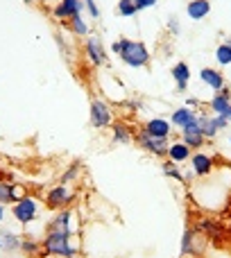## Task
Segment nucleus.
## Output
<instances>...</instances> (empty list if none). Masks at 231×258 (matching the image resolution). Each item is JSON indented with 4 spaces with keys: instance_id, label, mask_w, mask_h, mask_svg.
Segmentation results:
<instances>
[{
    "instance_id": "nucleus-9",
    "label": "nucleus",
    "mask_w": 231,
    "mask_h": 258,
    "mask_svg": "<svg viewBox=\"0 0 231 258\" xmlns=\"http://www.w3.org/2000/svg\"><path fill=\"white\" fill-rule=\"evenodd\" d=\"M45 231H66V233H75V213L71 209H62L52 215L48 224H45Z\"/></svg>"
},
{
    "instance_id": "nucleus-26",
    "label": "nucleus",
    "mask_w": 231,
    "mask_h": 258,
    "mask_svg": "<svg viewBox=\"0 0 231 258\" xmlns=\"http://www.w3.org/2000/svg\"><path fill=\"white\" fill-rule=\"evenodd\" d=\"M161 170H163L165 177H170V179H175V181L184 183V172L179 170V163H172L170 159H165L163 163H161Z\"/></svg>"
},
{
    "instance_id": "nucleus-19",
    "label": "nucleus",
    "mask_w": 231,
    "mask_h": 258,
    "mask_svg": "<svg viewBox=\"0 0 231 258\" xmlns=\"http://www.w3.org/2000/svg\"><path fill=\"white\" fill-rule=\"evenodd\" d=\"M191 154H193V150L186 143L175 141L168 145V156H165V159H170L172 163H186V161H191Z\"/></svg>"
},
{
    "instance_id": "nucleus-39",
    "label": "nucleus",
    "mask_w": 231,
    "mask_h": 258,
    "mask_svg": "<svg viewBox=\"0 0 231 258\" xmlns=\"http://www.w3.org/2000/svg\"><path fill=\"white\" fill-rule=\"evenodd\" d=\"M14 258H23V256H14Z\"/></svg>"
},
{
    "instance_id": "nucleus-6",
    "label": "nucleus",
    "mask_w": 231,
    "mask_h": 258,
    "mask_svg": "<svg viewBox=\"0 0 231 258\" xmlns=\"http://www.w3.org/2000/svg\"><path fill=\"white\" fill-rule=\"evenodd\" d=\"M73 188L68 186V183H57V186H52L48 192H45V209L50 211H62V209H68V204L73 202Z\"/></svg>"
},
{
    "instance_id": "nucleus-37",
    "label": "nucleus",
    "mask_w": 231,
    "mask_h": 258,
    "mask_svg": "<svg viewBox=\"0 0 231 258\" xmlns=\"http://www.w3.org/2000/svg\"><path fill=\"white\" fill-rule=\"evenodd\" d=\"M25 3H30V5H32V3H36V0H25Z\"/></svg>"
},
{
    "instance_id": "nucleus-36",
    "label": "nucleus",
    "mask_w": 231,
    "mask_h": 258,
    "mask_svg": "<svg viewBox=\"0 0 231 258\" xmlns=\"http://www.w3.org/2000/svg\"><path fill=\"white\" fill-rule=\"evenodd\" d=\"M5 215H7V206H3V204H0V222H3V220H5Z\"/></svg>"
},
{
    "instance_id": "nucleus-38",
    "label": "nucleus",
    "mask_w": 231,
    "mask_h": 258,
    "mask_svg": "<svg viewBox=\"0 0 231 258\" xmlns=\"http://www.w3.org/2000/svg\"><path fill=\"white\" fill-rule=\"evenodd\" d=\"M229 143H231V134H229Z\"/></svg>"
},
{
    "instance_id": "nucleus-25",
    "label": "nucleus",
    "mask_w": 231,
    "mask_h": 258,
    "mask_svg": "<svg viewBox=\"0 0 231 258\" xmlns=\"http://www.w3.org/2000/svg\"><path fill=\"white\" fill-rule=\"evenodd\" d=\"M0 249H3V251L21 249V236H16L14 231H3V233H0Z\"/></svg>"
},
{
    "instance_id": "nucleus-18",
    "label": "nucleus",
    "mask_w": 231,
    "mask_h": 258,
    "mask_svg": "<svg viewBox=\"0 0 231 258\" xmlns=\"http://www.w3.org/2000/svg\"><path fill=\"white\" fill-rule=\"evenodd\" d=\"M195 120H197V111H195V109H188V107L175 109L172 116H170V125H172V127H179V129L193 125Z\"/></svg>"
},
{
    "instance_id": "nucleus-4",
    "label": "nucleus",
    "mask_w": 231,
    "mask_h": 258,
    "mask_svg": "<svg viewBox=\"0 0 231 258\" xmlns=\"http://www.w3.org/2000/svg\"><path fill=\"white\" fill-rule=\"evenodd\" d=\"M134 141H136V145L141 147V150H145L147 154L156 156V159H165V156H168V145H170L168 138H154L147 132L138 129V132L134 134Z\"/></svg>"
},
{
    "instance_id": "nucleus-34",
    "label": "nucleus",
    "mask_w": 231,
    "mask_h": 258,
    "mask_svg": "<svg viewBox=\"0 0 231 258\" xmlns=\"http://www.w3.org/2000/svg\"><path fill=\"white\" fill-rule=\"evenodd\" d=\"M197 104H200V102H197L195 98H188V100H186V107H188V109H195Z\"/></svg>"
},
{
    "instance_id": "nucleus-11",
    "label": "nucleus",
    "mask_w": 231,
    "mask_h": 258,
    "mask_svg": "<svg viewBox=\"0 0 231 258\" xmlns=\"http://www.w3.org/2000/svg\"><path fill=\"white\" fill-rule=\"evenodd\" d=\"M209 107L215 116H222L231 122V91H229V86H224L222 91H218V93L211 98Z\"/></svg>"
},
{
    "instance_id": "nucleus-35",
    "label": "nucleus",
    "mask_w": 231,
    "mask_h": 258,
    "mask_svg": "<svg viewBox=\"0 0 231 258\" xmlns=\"http://www.w3.org/2000/svg\"><path fill=\"white\" fill-rule=\"evenodd\" d=\"M191 179H195V172H193V170H186V172H184V181H191Z\"/></svg>"
},
{
    "instance_id": "nucleus-23",
    "label": "nucleus",
    "mask_w": 231,
    "mask_h": 258,
    "mask_svg": "<svg viewBox=\"0 0 231 258\" xmlns=\"http://www.w3.org/2000/svg\"><path fill=\"white\" fill-rule=\"evenodd\" d=\"M66 25H68V30H71L75 36H80V39H86V36L91 34V27H89V23L84 21L82 14H77V16H73L71 21H66Z\"/></svg>"
},
{
    "instance_id": "nucleus-16",
    "label": "nucleus",
    "mask_w": 231,
    "mask_h": 258,
    "mask_svg": "<svg viewBox=\"0 0 231 258\" xmlns=\"http://www.w3.org/2000/svg\"><path fill=\"white\" fill-rule=\"evenodd\" d=\"M170 75H172L175 84H177V91L184 93L188 89V82H191V66L186 61H177L172 68H170Z\"/></svg>"
},
{
    "instance_id": "nucleus-14",
    "label": "nucleus",
    "mask_w": 231,
    "mask_h": 258,
    "mask_svg": "<svg viewBox=\"0 0 231 258\" xmlns=\"http://www.w3.org/2000/svg\"><path fill=\"white\" fill-rule=\"evenodd\" d=\"M182 141L186 143V145L191 147L193 152H197L200 147H204L206 138H204V134H202L200 125H197V120L193 122V125H188V127H184V129H182Z\"/></svg>"
},
{
    "instance_id": "nucleus-32",
    "label": "nucleus",
    "mask_w": 231,
    "mask_h": 258,
    "mask_svg": "<svg viewBox=\"0 0 231 258\" xmlns=\"http://www.w3.org/2000/svg\"><path fill=\"white\" fill-rule=\"evenodd\" d=\"M134 5H136V9L141 12V9H152L156 5V0H134Z\"/></svg>"
},
{
    "instance_id": "nucleus-2",
    "label": "nucleus",
    "mask_w": 231,
    "mask_h": 258,
    "mask_svg": "<svg viewBox=\"0 0 231 258\" xmlns=\"http://www.w3.org/2000/svg\"><path fill=\"white\" fill-rule=\"evenodd\" d=\"M111 52L116 57H120V61L129 68H145L150 63V50L143 41H134V39H118L111 43Z\"/></svg>"
},
{
    "instance_id": "nucleus-29",
    "label": "nucleus",
    "mask_w": 231,
    "mask_h": 258,
    "mask_svg": "<svg viewBox=\"0 0 231 258\" xmlns=\"http://www.w3.org/2000/svg\"><path fill=\"white\" fill-rule=\"evenodd\" d=\"M80 172H82V163H77V161H75V163L71 165V170H68V172L62 177V181H59V183H68V186H71V181H75V179L80 177Z\"/></svg>"
},
{
    "instance_id": "nucleus-28",
    "label": "nucleus",
    "mask_w": 231,
    "mask_h": 258,
    "mask_svg": "<svg viewBox=\"0 0 231 258\" xmlns=\"http://www.w3.org/2000/svg\"><path fill=\"white\" fill-rule=\"evenodd\" d=\"M118 14L123 18H134L138 14V9H136V5H134V0H118Z\"/></svg>"
},
{
    "instance_id": "nucleus-1",
    "label": "nucleus",
    "mask_w": 231,
    "mask_h": 258,
    "mask_svg": "<svg viewBox=\"0 0 231 258\" xmlns=\"http://www.w3.org/2000/svg\"><path fill=\"white\" fill-rule=\"evenodd\" d=\"M41 247H43V258H77L80 254L75 233L66 231H45Z\"/></svg>"
},
{
    "instance_id": "nucleus-8",
    "label": "nucleus",
    "mask_w": 231,
    "mask_h": 258,
    "mask_svg": "<svg viewBox=\"0 0 231 258\" xmlns=\"http://www.w3.org/2000/svg\"><path fill=\"white\" fill-rule=\"evenodd\" d=\"M84 54L93 66H104L107 63V50L102 45V39L95 34L86 36V43H84Z\"/></svg>"
},
{
    "instance_id": "nucleus-24",
    "label": "nucleus",
    "mask_w": 231,
    "mask_h": 258,
    "mask_svg": "<svg viewBox=\"0 0 231 258\" xmlns=\"http://www.w3.org/2000/svg\"><path fill=\"white\" fill-rule=\"evenodd\" d=\"M197 125H200L206 141L218 136V129H215V122H213V116H211V113H197Z\"/></svg>"
},
{
    "instance_id": "nucleus-31",
    "label": "nucleus",
    "mask_w": 231,
    "mask_h": 258,
    "mask_svg": "<svg viewBox=\"0 0 231 258\" xmlns=\"http://www.w3.org/2000/svg\"><path fill=\"white\" fill-rule=\"evenodd\" d=\"M211 116H213V122H215V129H218V132H222V129H227L231 122L227 120V118H222V116H215V113H211Z\"/></svg>"
},
{
    "instance_id": "nucleus-27",
    "label": "nucleus",
    "mask_w": 231,
    "mask_h": 258,
    "mask_svg": "<svg viewBox=\"0 0 231 258\" xmlns=\"http://www.w3.org/2000/svg\"><path fill=\"white\" fill-rule=\"evenodd\" d=\"M215 59H218L220 66H231V43H220L215 48Z\"/></svg>"
},
{
    "instance_id": "nucleus-15",
    "label": "nucleus",
    "mask_w": 231,
    "mask_h": 258,
    "mask_svg": "<svg viewBox=\"0 0 231 258\" xmlns=\"http://www.w3.org/2000/svg\"><path fill=\"white\" fill-rule=\"evenodd\" d=\"M141 129L154 138H170V134H172V125H170L168 118H152Z\"/></svg>"
},
{
    "instance_id": "nucleus-7",
    "label": "nucleus",
    "mask_w": 231,
    "mask_h": 258,
    "mask_svg": "<svg viewBox=\"0 0 231 258\" xmlns=\"http://www.w3.org/2000/svg\"><path fill=\"white\" fill-rule=\"evenodd\" d=\"M206 247V238L204 233H200L197 229L186 227L184 229V238H182V258L188 256H200Z\"/></svg>"
},
{
    "instance_id": "nucleus-3",
    "label": "nucleus",
    "mask_w": 231,
    "mask_h": 258,
    "mask_svg": "<svg viewBox=\"0 0 231 258\" xmlns=\"http://www.w3.org/2000/svg\"><path fill=\"white\" fill-rule=\"evenodd\" d=\"M36 215H39V202H36V197L23 195L16 204H12V218L18 224H23V227L34 222Z\"/></svg>"
},
{
    "instance_id": "nucleus-10",
    "label": "nucleus",
    "mask_w": 231,
    "mask_h": 258,
    "mask_svg": "<svg viewBox=\"0 0 231 258\" xmlns=\"http://www.w3.org/2000/svg\"><path fill=\"white\" fill-rule=\"evenodd\" d=\"M191 170L195 172V177H209L211 172L215 170V161L211 154H206V152L197 150L191 154Z\"/></svg>"
},
{
    "instance_id": "nucleus-30",
    "label": "nucleus",
    "mask_w": 231,
    "mask_h": 258,
    "mask_svg": "<svg viewBox=\"0 0 231 258\" xmlns=\"http://www.w3.org/2000/svg\"><path fill=\"white\" fill-rule=\"evenodd\" d=\"M82 3H84V9L89 12V16H91V18H98V21H100V16H102V14H100V9H98V5H95V0H82Z\"/></svg>"
},
{
    "instance_id": "nucleus-22",
    "label": "nucleus",
    "mask_w": 231,
    "mask_h": 258,
    "mask_svg": "<svg viewBox=\"0 0 231 258\" xmlns=\"http://www.w3.org/2000/svg\"><path fill=\"white\" fill-rule=\"evenodd\" d=\"M21 251L27 258H41L43 256V247H41V240L34 236H23L21 238Z\"/></svg>"
},
{
    "instance_id": "nucleus-17",
    "label": "nucleus",
    "mask_w": 231,
    "mask_h": 258,
    "mask_svg": "<svg viewBox=\"0 0 231 258\" xmlns=\"http://www.w3.org/2000/svg\"><path fill=\"white\" fill-rule=\"evenodd\" d=\"M200 80H202V84H206L209 89H213L215 93L218 91H222L224 86H227V82H224V75L220 71H215V68H202L200 71Z\"/></svg>"
},
{
    "instance_id": "nucleus-12",
    "label": "nucleus",
    "mask_w": 231,
    "mask_h": 258,
    "mask_svg": "<svg viewBox=\"0 0 231 258\" xmlns=\"http://www.w3.org/2000/svg\"><path fill=\"white\" fill-rule=\"evenodd\" d=\"M82 9H84L82 0H59L52 9V16L57 18V21H71L73 16L82 14Z\"/></svg>"
},
{
    "instance_id": "nucleus-33",
    "label": "nucleus",
    "mask_w": 231,
    "mask_h": 258,
    "mask_svg": "<svg viewBox=\"0 0 231 258\" xmlns=\"http://www.w3.org/2000/svg\"><path fill=\"white\" fill-rule=\"evenodd\" d=\"M168 30L172 32V34H179V21H177V16H170V21H168Z\"/></svg>"
},
{
    "instance_id": "nucleus-21",
    "label": "nucleus",
    "mask_w": 231,
    "mask_h": 258,
    "mask_svg": "<svg viewBox=\"0 0 231 258\" xmlns=\"http://www.w3.org/2000/svg\"><path fill=\"white\" fill-rule=\"evenodd\" d=\"M186 14L191 21H202L211 14V0H191L186 5Z\"/></svg>"
},
{
    "instance_id": "nucleus-13",
    "label": "nucleus",
    "mask_w": 231,
    "mask_h": 258,
    "mask_svg": "<svg viewBox=\"0 0 231 258\" xmlns=\"http://www.w3.org/2000/svg\"><path fill=\"white\" fill-rule=\"evenodd\" d=\"M23 195H27V192L23 190V186L7 181V179H0V204H3V206L16 204Z\"/></svg>"
},
{
    "instance_id": "nucleus-5",
    "label": "nucleus",
    "mask_w": 231,
    "mask_h": 258,
    "mask_svg": "<svg viewBox=\"0 0 231 258\" xmlns=\"http://www.w3.org/2000/svg\"><path fill=\"white\" fill-rule=\"evenodd\" d=\"M89 122L93 129H107L113 122V111L102 98H93L89 107Z\"/></svg>"
},
{
    "instance_id": "nucleus-20",
    "label": "nucleus",
    "mask_w": 231,
    "mask_h": 258,
    "mask_svg": "<svg viewBox=\"0 0 231 258\" xmlns=\"http://www.w3.org/2000/svg\"><path fill=\"white\" fill-rule=\"evenodd\" d=\"M134 134L136 132H134L127 122H123V120L111 122V141L113 143H123V145H127V143L134 141Z\"/></svg>"
}]
</instances>
